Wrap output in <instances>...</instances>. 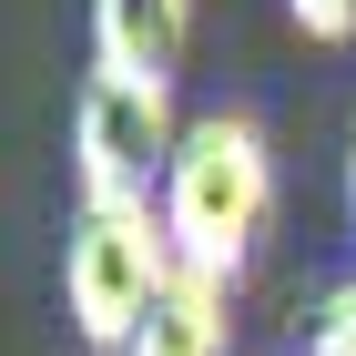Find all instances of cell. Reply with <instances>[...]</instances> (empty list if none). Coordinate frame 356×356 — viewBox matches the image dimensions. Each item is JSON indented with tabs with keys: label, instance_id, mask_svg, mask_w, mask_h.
<instances>
[{
	"label": "cell",
	"instance_id": "7",
	"mask_svg": "<svg viewBox=\"0 0 356 356\" xmlns=\"http://www.w3.org/2000/svg\"><path fill=\"white\" fill-rule=\"evenodd\" d=\"M285 21H296L305 41H326V51H346V41H356V0H285Z\"/></svg>",
	"mask_w": 356,
	"mask_h": 356
},
{
	"label": "cell",
	"instance_id": "2",
	"mask_svg": "<svg viewBox=\"0 0 356 356\" xmlns=\"http://www.w3.org/2000/svg\"><path fill=\"white\" fill-rule=\"evenodd\" d=\"M173 275H184V254H173L163 204H82L72 245H61V316L92 356H122L143 316L173 296Z\"/></svg>",
	"mask_w": 356,
	"mask_h": 356
},
{
	"label": "cell",
	"instance_id": "8",
	"mask_svg": "<svg viewBox=\"0 0 356 356\" xmlns=\"http://www.w3.org/2000/svg\"><path fill=\"white\" fill-rule=\"evenodd\" d=\"M346 224H356V133H346Z\"/></svg>",
	"mask_w": 356,
	"mask_h": 356
},
{
	"label": "cell",
	"instance_id": "6",
	"mask_svg": "<svg viewBox=\"0 0 356 356\" xmlns=\"http://www.w3.org/2000/svg\"><path fill=\"white\" fill-rule=\"evenodd\" d=\"M305 356H356V275L336 285L326 305H316V336H305Z\"/></svg>",
	"mask_w": 356,
	"mask_h": 356
},
{
	"label": "cell",
	"instance_id": "1",
	"mask_svg": "<svg viewBox=\"0 0 356 356\" xmlns=\"http://www.w3.org/2000/svg\"><path fill=\"white\" fill-rule=\"evenodd\" d=\"M153 204L173 224V254L193 275L234 285L265 254V224H275V143H265V122L254 112H193Z\"/></svg>",
	"mask_w": 356,
	"mask_h": 356
},
{
	"label": "cell",
	"instance_id": "4",
	"mask_svg": "<svg viewBox=\"0 0 356 356\" xmlns=\"http://www.w3.org/2000/svg\"><path fill=\"white\" fill-rule=\"evenodd\" d=\"M193 51V0H92V61L143 72V82H184Z\"/></svg>",
	"mask_w": 356,
	"mask_h": 356
},
{
	"label": "cell",
	"instance_id": "3",
	"mask_svg": "<svg viewBox=\"0 0 356 356\" xmlns=\"http://www.w3.org/2000/svg\"><path fill=\"white\" fill-rule=\"evenodd\" d=\"M173 143H184L173 82L102 72V61L82 72V92H72V184H82V204H153Z\"/></svg>",
	"mask_w": 356,
	"mask_h": 356
},
{
	"label": "cell",
	"instance_id": "5",
	"mask_svg": "<svg viewBox=\"0 0 356 356\" xmlns=\"http://www.w3.org/2000/svg\"><path fill=\"white\" fill-rule=\"evenodd\" d=\"M122 356H234V285L224 275H173V296L143 316V336Z\"/></svg>",
	"mask_w": 356,
	"mask_h": 356
}]
</instances>
